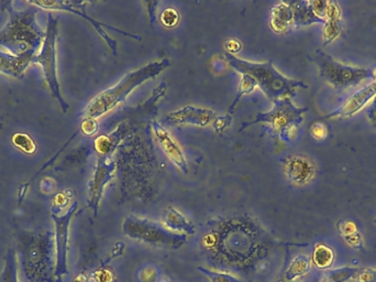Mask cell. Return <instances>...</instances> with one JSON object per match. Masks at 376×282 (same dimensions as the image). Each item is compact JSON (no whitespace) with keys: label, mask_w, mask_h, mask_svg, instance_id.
Segmentation results:
<instances>
[{"label":"cell","mask_w":376,"mask_h":282,"mask_svg":"<svg viewBox=\"0 0 376 282\" xmlns=\"http://www.w3.org/2000/svg\"><path fill=\"white\" fill-rule=\"evenodd\" d=\"M197 270L206 276L210 282H243L241 278L229 272H218V270L205 268V267H197Z\"/></svg>","instance_id":"28"},{"label":"cell","mask_w":376,"mask_h":282,"mask_svg":"<svg viewBox=\"0 0 376 282\" xmlns=\"http://www.w3.org/2000/svg\"><path fill=\"white\" fill-rule=\"evenodd\" d=\"M226 48H227L228 53L230 55H233V53H237L241 49V44L240 42H238L237 40H229L226 43Z\"/></svg>","instance_id":"43"},{"label":"cell","mask_w":376,"mask_h":282,"mask_svg":"<svg viewBox=\"0 0 376 282\" xmlns=\"http://www.w3.org/2000/svg\"><path fill=\"white\" fill-rule=\"evenodd\" d=\"M324 44L328 45L340 36L343 30L342 19L340 20H327L324 24Z\"/></svg>","instance_id":"29"},{"label":"cell","mask_w":376,"mask_h":282,"mask_svg":"<svg viewBox=\"0 0 376 282\" xmlns=\"http://www.w3.org/2000/svg\"><path fill=\"white\" fill-rule=\"evenodd\" d=\"M329 130H328L327 126L324 122H316L312 125L310 127V135L317 141H322L328 137Z\"/></svg>","instance_id":"33"},{"label":"cell","mask_w":376,"mask_h":282,"mask_svg":"<svg viewBox=\"0 0 376 282\" xmlns=\"http://www.w3.org/2000/svg\"><path fill=\"white\" fill-rule=\"evenodd\" d=\"M55 181L49 178L42 180L41 183H40V190L44 195H51L52 192L55 191Z\"/></svg>","instance_id":"41"},{"label":"cell","mask_w":376,"mask_h":282,"mask_svg":"<svg viewBox=\"0 0 376 282\" xmlns=\"http://www.w3.org/2000/svg\"><path fill=\"white\" fill-rule=\"evenodd\" d=\"M78 202H74L70 210L62 216L52 215L55 225V276L57 282H63V277L67 276V253H68V228L71 220L78 211Z\"/></svg>","instance_id":"10"},{"label":"cell","mask_w":376,"mask_h":282,"mask_svg":"<svg viewBox=\"0 0 376 282\" xmlns=\"http://www.w3.org/2000/svg\"><path fill=\"white\" fill-rule=\"evenodd\" d=\"M310 111L307 107L295 106L291 99H280L274 101L273 108L266 113H260L252 122L241 125L240 132L259 122L268 124V132L273 138L291 143L296 137L298 127L304 120L303 115Z\"/></svg>","instance_id":"6"},{"label":"cell","mask_w":376,"mask_h":282,"mask_svg":"<svg viewBox=\"0 0 376 282\" xmlns=\"http://www.w3.org/2000/svg\"><path fill=\"white\" fill-rule=\"evenodd\" d=\"M255 87H256V84H255L254 80H253L250 76H243V80H241V82H240L237 94H236L235 99H233L231 105H230L229 109H228L227 115H226V116L217 118L216 122H215L214 129L216 130V132H224V129H227V128L229 127L230 124H231L232 122V114H233V111H235L236 107H237L240 99H241V97H243L245 94L252 93V92L254 91Z\"/></svg>","instance_id":"18"},{"label":"cell","mask_w":376,"mask_h":282,"mask_svg":"<svg viewBox=\"0 0 376 282\" xmlns=\"http://www.w3.org/2000/svg\"><path fill=\"white\" fill-rule=\"evenodd\" d=\"M312 10L316 13V16L326 20V13H327L328 1L324 0H316V1H310Z\"/></svg>","instance_id":"38"},{"label":"cell","mask_w":376,"mask_h":282,"mask_svg":"<svg viewBox=\"0 0 376 282\" xmlns=\"http://www.w3.org/2000/svg\"><path fill=\"white\" fill-rule=\"evenodd\" d=\"M361 267L347 266L327 270L319 282H348L356 277Z\"/></svg>","instance_id":"25"},{"label":"cell","mask_w":376,"mask_h":282,"mask_svg":"<svg viewBox=\"0 0 376 282\" xmlns=\"http://www.w3.org/2000/svg\"><path fill=\"white\" fill-rule=\"evenodd\" d=\"M224 59L240 74L250 76L272 103L280 99H291L295 96L297 88H308V85L302 80L284 76L274 68L272 61L250 62L230 53H226Z\"/></svg>","instance_id":"4"},{"label":"cell","mask_w":376,"mask_h":282,"mask_svg":"<svg viewBox=\"0 0 376 282\" xmlns=\"http://www.w3.org/2000/svg\"><path fill=\"white\" fill-rule=\"evenodd\" d=\"M310 260L317 269L328 270L335 262V253L325 244H317L312 251Z\"/></svg>","instance_id":"23"},{"label":"cell","mask_w":376,"mask_h":282,"mask_svg":"<svg viewBox=\"0 0 376 282\" xmlns=\"http://www.w3.org/2000/svg\"><path fill=\"white\" fill-rule=\"evenodd\" d=\"M215 113L210 109L197 108L185 106L180 111L166 115L161 120V125L175 126V125H193L198 127H206L214 120Z\"/></svg>","instance_id":"13"},{"label":"cell","mask_w":376,"mask_h":282,"mask_svg":"<svg viewBox=\"0 0 376 282\" xmlns=\"http://www.w3.org/2000/svg\"><path fill=\"white\" fill-rule=\"evenodd\" d=\"M275 244L258 226L237 218L207 232L201 248L212 269L251 279L266 268Z\"/></svg>","instance_id":"1"},{"label":"cell","mask_w":376,"mask_h":282,"mask_svg":"<svg viewBox=\"0 0 376 282\" xmlns=\"http://www.w3.org/2000/svg\"><path fill=\"white\" fill-rule=\"evenodd\" d=\"M116 170V163L109 159L99 158L94 172L93 179L88 188V206L93 210L94 216L99 214V204L103 197V190L113 178Z\"/></svg>","instance_id":"12"},{"label":"cell","mask_w":376,"mask_h":282,"mask_svg":"<svg viewBox=\"0 0 376 282\" xmlns=\"http://www.w3.org/2000/svg\"><path fill=\"white\" fill-rule=\"evenodd\" d=\"M59 31V19L49 13L48 27L45 31V39L39 55H36L32 60L34 64L40 65L43 71L44 80L49 85L52 95L59 101V106L64 113L70 108V105L64 101L61 94L57 69V40Z\"/></svg>","instance_id":"9"},{"label":"cell","mask_w":376,"mask_h":282,"mask_svg":"<svg viewBox=\"0 0 376 282\" xmlns=\"http://www.w3.org/2000/svg\"><path fill=\"white\" fill-rule=\"evenodd\" d=\"M341 8L337 1H328L327 13H326V20H340Z\"/></svg>","instance_id":"37"},{"label":"cell","mask_w":376,"mask_h":282,"mask_svg":"<svg viewBox=\"0 0 376 282\" xmlns=\"http://www.w3.org/2000/svg\"><path fill=\"white\" fill-rule=\"evenodd\" d=\"M157 276L154 267H147L143 270V274H140V280L142 282H155L157 281Z\"/></svg>","instance_id":"40"},{"label":"cell","mask_w":376,"mask_h":282,"mask_svg":"<svg viewBox=\"0 0 376 282\" xmlns=\"http://www.w3.org/2000/svg\"><path fill=\"white\" fill-rule=\"evenodd\" d=\"M99 122L95 118H84L82 124H80V132L88 137L95 135L96 132H99Z\"/></svg>","instance_id":"35"},{"label":"cell","mask_w":376,"mask_h":282,"mask_svg":"<svg viewBox=\"0 0 376 282\" xmlns=\"http://www.w3.org/2000/svg\"><path fill=\"white\" fill-rule=\"evenodd\" d=\"M75 136H76V134H74V135L72 136V137L70 138V140H67V143H65L64 146H63L62 149L59 151V153H57V155L53 157V158L51 159V160L48 161L45 164H44L43 167H42L41 170L40 171L36 172V174H34V176H32L31 179H30V181L27 182V183L22 184L20 188H19V195H18V202L19 204H21L22 203V201H24V197H26L27 191H28L29 185H30V183H31L32 181H34V179H36V176H39L40 174H41L42 171H43L44 169H47L48 167L51 166L52 163L55 162V159L59 157V153H62L63 149H65V148L67 147V145L72 141L73 139H74Z\"/></svg>","instance_id":"31"},{"label":"cell","mask_w":376,"mask_h":282,"mask_svg":"<svg viewBox=\"0 0 376 282\" xmlns=\"http://www.w3.org/2000/svg\"><path fill=\"white\" fill-rule=\"evenodd\" d=\"M287 3L293 11V24L296 28L314 24H325L326 21H327L316 16V13H314L312 6H310V1L301 0V1H291V3Z\"/></svg>","instance_id":"19"},{"label":"cell","mask_w":376,"mask_h":282,"mask_svg":"<svg viewBox=\"0 0 376 282\" xmlns=\"http://www.w3.org/2000/svg\"><path fill=\"white\" fill-rule=\"evenodd\" d=\"M28 3H30V5L34 6V7L39 9L67 11V13H74V15H78V16L82 17V18L87 20L88 22L96 29V31L101 34V38L107 42L109 48L114 52L115 55H117V47H118V44H117L116 40L113 39V38H110L106 32L103 31V27H107V28L111 29V30H114L115 32H118V34H122V36H131L133 39L141 40L140 36L122 31V30H119V29L114 28V27H108L107 24H101V22L95 20V19L90 18L87 13H85V8H84V6L86 5V3H68V1H28Z\"/></svg>","instance_id":"11"},{"label":"cell","mask_w":376,"mask_h":282,"mask_svg":"<svg viewBox=\"0 0 376 282\" xmlns=\"http://www.w3.org/2000/svg\"><path fill=\"white\" fill-rule=\"evenodd\" d=\"M178 20H180V15L178 11L174 8H166L163 11L161 15V21L165 27L168 28H173L178 24Z\"/></svg>","instance_id":"32"},{"label":"cell","mask_w":376,"mask_h":282,"mask_svg":"<svg viewBox=\"0 0 376 282\" xmlns=\"http://www.w3.org/2000/svg\"><path fill=\"white\" fill-rule=\"evenodd\" d=\"M17 260L18 259H17L16 251L13 248L9 249L5 256L3 272L0 274V282H18Z\"/></svg>","instance_id":"26"},{"label":"cell","mask_w":376,"mask_h":282,"mask_svg":"<svg viewBox=\"0 0 376 282\" xmlns=\"http://www.w3.org/2000/svg\"><path fill=\"white\" fill-rule=\"evenodd\" d=\"M310 267L312 260L310 257L306 255H298L291 260L282 282H295L299 278L305 277L310 272Z\"/></svg>","instance_id":"22"},{"label":"cell","mask_w":376,"mask_h":282,"mask_svg":"<svg viewBox=\"0 0 376 282\" xmlns=\"http://www.w3.org/2000/svg\"><path fill=\"white\" fill-rule=\"evenodd\" d=\"M293 24V11L287 3H280L270 13V26L276 34H285Z\"/></svg>","instance_id":"21"},{"label":"cell","mask_w":376,"mask_h":282,"mask_svg":"<svg viewBox=\"0 0 376 282\" xmlns=\"http://www.w3.org/2000/svg\"><path fill=\"white\" fill-rule=\"evenodd\" d=\"M343 239H345V243L348 244L349 246L353 247V248L360 249L363 247L362 237L358 232L351 234V235L343 236Z\"/></svg>","instance_id":"39"},{"label":"cell","mask_w":376,"mask_h":282,"mask_svg":"<svg viewBox=\"0 0 376 282\" xmlns=\"http://www.w3.org/2000/svg\"><path fill=\"white\" fill-rule=\"evenodd\" d=\"M366 114H368V120L371 122L372 126L376 128V95L372 101L371 105L368 106Z\"/></svg>","instance_id":"42"},{"label":"cell","mask_w":376,"mask_h":282,"mask_svg":"<svg viewBox=\"0 0 376 282\" xmlns=\"http://www.w3.org/2000/svg\"><path fill=\"white\" fill-rule=\"evenodd\" d=\"M73 197V192L71 190H65L63 192H59L53 197V204H52V215H59L61 211L64 210L67 205L70 204L71 199Z\"/></svg>","instance_id":"30"},{"label":"cell","mask_w":376,"mask_h":282,"mask_svg":"<svg viewBox=\"0 0 376 282\" xmlns=\"http://www.w3.org/2000/svg\"><path fill=\"white\" fill-rule=\"evenodd\" d=\"M73 282H89V277H88V274H85V272H82L80 276L75 278Z\"/></svg>","instance_id":"44"},{"label":"cell","mask_w":376,"mask_h":282,"mask_svg":"<svg viewBox=\"0 0 376 282\" xmlns=\"http://www.w3.org/2000/svg\"><path fill=\"white\" fill-rule=\"evenodd\" d=\"M375 95L376 80H373L370 85L351 95L339 108L331 111L330 114L326 115V116L320 117V120L345 118V117L353 116V115H356L358 111L363 108L368 101L373 99Z\"/></svg>","instance_id":"14"},{"label":"cell","mask_w":376,"mask_h":282,"mask_svg":"<svg viewBox=\"0 0 376 282\" xmlns=\"http://www.w3.org/2000/svg\"><path fill=\"white\" fill-rule=\"evenodd\" d=\"M36 55L34 51L22 52L19 55L0 51V73L10 78H22Z\"/></svg>","instance_id":"16"},{"label":"cell","mask_w":376,"mask_h":282,"mask_svg":"<svg viewBox=\"0 0 376 282\" xmlns=\"http://www.w3.org/2000/svg\"><path fill=\"white\" fill-rule=\"evenodd\" d=\"M375 222H376V220H375Z\"/></svg>","instance_id":"46"},{"label":"cell","mask_w":376,"mask_h":282,"mask_svg":"<svg viewBox=\"0 0 376 282\" xmlns=\"http://www.w3.org/2000/svg\"><path fill=\"white\" fill-rule=\"evenodd\" d=\"M162 224L174 233L185 234V235H194L196 233L195 226L174 207H168L165 210Z\"/></svg>","instance_id":"20"},{"label":"cell","mask_w":376,"mask_h":282,"mask_svg":"<svg viewBox=\"0 0 376 282\" xmlns=\"http://www.w3.org/2000/svg\"><path fill=\"white\" fill-rule=\"evenodd\" d=\"M337 228L342 237L358 232V226L353 220H339L337 224Z\"/></svg>","instance_id":"36"},{"label":"cell","mask_w":376,"mask_h":282,"mask_svg":"<svg viewBox=\"0 0 376 282\" xmlns=\"http://www.w3.org/2000/svg\"><path fill=\"white\" fill-rule=\"evenodd\" d=\"M152 126L157 141L162 147L165 155H168V158L172 160V162L176 167H178L184 174H187V163H186L185 155H184L180 146L176 143L175 140L171 137L170 134L163 128L162 125L159 124L157 122H153Z\"/></svg>","instance_id":"17"},{"label":"cell","mask_w":376,"mask_h":282,"mask_svg":"<svg viewBox=\"0 0 376 282\" xmlns=\"http://www.w3.org/2000/svg\"><path fill=\"white\" fill-rule=\"evenodd\" d=\"M353 282H376V268H362L353 278Z\"/></svg>","instance_id":"34"},{"label":"cell","mask_w":376,"mask_h":282,"mask_svg":"<svg viewBox=\"0 0 376 282\" xmlns=\"http://www.w3.org/2000/svg\"><path fill=\"white\" fill-rule=\"evenodd\" d=\"M314 61L319 69L320 76L335 90H345L366 80H375L374 70L343 64L321 50L314 52Z\"/></svg>","instance_id":"8"},{"label":"cell","mask_w":376,"mask_h":282,"mask_svg":"<svg viewBox=\"0 0 376 282\" xmlns=\"http://www.w3.org/2000/svg\"><path fill=\"white\" fill-rule=\"evenodd\" d=\"M16 255L27 282H57L53 232L45 228L22 232L17 239Z\"/></svg>","instance_id":"2"},{"label":"cell","mask_w":376,"mask_h":282,"mask_svg":"<svg viewBox=\"0 0 376 282\" xmlns=\"http://www.w3.org/2000/svg\"><path fill=\"white\" fill-rule=\"evenodd\" d=\"M170 65V61L162 60L160 62L150 63L145 66H142L139 70L128 73L117 85L103 91L88 104L85 111V118H95L96 120L106 114L111 109L118 106V104L122 103L134 88H137L150 78H157Z\"/></svg>","instance_id":"5"},{"label":"cell","mask_w":376,"mask_h":282,"mask_svg":"<svg viewBox=\"0 0 376 282\" xmlns=\"http://www.w3.org/2000/svg\"><path fill=\"white\" fill-rule=\"evenodd\" d=\"M13 1H0V10H7L8 21L0 30V43L9 52L19 55L22 52L34 51L39 55L45 39V32L36 22V7L18 10Z\"/></svg>","instance_id":"3"},{"label":"cell","mask_w":376,"mask_h":282,"mask_svg":"<svg viewBox=\"0 0 376 282\" xmlns=\"http://www.w3.org/2000/svg\"><path fill=\"white\" fill-rule=\"evenodd\" d=\"M122 139L119 130L115 132L114 134L109 135L99 136L96 138L95 143H94V148H95L96 153L99 155V158L109 159L111 153H114L115 148L118 145V140Z\"/></svg>","instance_id":"24"},{"label":"cell","mask_w":376,"mask_h":282,"mask_svg":"<svg viewBox=\"0 0 376 282\" xmlns=\"http://www.w3.org/2000/svg\"><path fill=\"white\" fill-rule=\"evenodd\" d=\"M11 143L26 155H34L36 153V143L27 132L13 134V137H11Z\"/></svg>","instance_id":"27"},{"label":"cell","mask_w":376,"mask_h":282,"mask_svg":"<svg viewBox=\"0 0 376 282\" xmlns=\"http://www.w3.org/2000/svg\"><path fill=\"white\" fill-rule=\"evenodd\" d=\"M122 233L126 237L154 248L176 251L187 243V235L174 233L163 225L147 218L129 215L122 223Z\"/></svg>","instance_id":"7"},{"label":"cell","mask_w":376,"mask_h":282,"mask_svg":"<svg viewBox=\"0 0 376 282\" xmlns=\"http://www.w3.org/2000/svg\"><path fill=\"white\" fill-rule=\"evenodd\" d=\"M285 176L295 185H306L314 180L316 167L305 155H291L285 161Z\"/></svg>","instance_id":"15"},{"label":"cell","mask_w":376,"mask_h":282,"mask_svg":"<svg viewBox=\"0 0 376 282\" xmlns=\"http://www.w3.org/2000/svg\"><path fill=\"white\" fill-rule=\"evenodd\" d=\"M1 128H3V125L0 124V130H1Z\"/></svg>","instance_id":"45"}]
</instances>
